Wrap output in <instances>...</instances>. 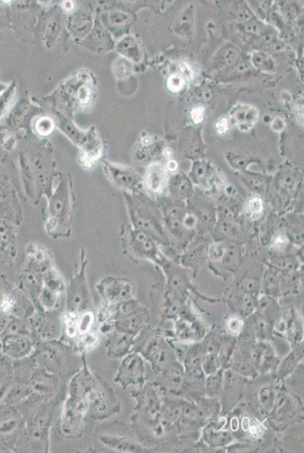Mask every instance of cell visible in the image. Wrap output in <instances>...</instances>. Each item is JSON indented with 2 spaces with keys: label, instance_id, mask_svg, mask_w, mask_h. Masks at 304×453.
I'll return each mask as SVG.
<instances>
[{
  "label": "cell",
  "instance_id": "obj_1",
  "mask_svg": "<svg viewBox=\"0 0 304 453\" xmlns=\"http://www.w3.org/2000/svg\"><path fill=\"white\" fill-rule=\"evenodd\" d=\"M302 411V404L284 385H279L275 404L267 418L271 426L280 429L287 427L298 418Z\"/></svg>",
  "mask_w": 304,
  "mask_h": 453
},
{
  "label": "cell",
  "instance_id": "obj_2",
  "mask_svg": "<svg viewBox=\"0 0 304 453\" xmlns=\"http://www.w3.org/2000/svg\"><path fill=\"white\" fill-rule=\"evenodd\" d=\"M144 354L154 370L159 373L169 366L171 362L177 360V351L172 342L159 333L149 342Z\"/></svg>",
  "mask_w": 304,
  "mask_h": 453
},
{
  "label": "cell",
  "instance_id": "obj_3",
  "mask_svg": "<svg viewBox=\"0 0 304 453\" xmlns=\"http://www.w3.org/2000/svg\"><path fill=\"white\" fill-rule=\"evenodd\" d=\"M247 379L230 368L224 369V385L219 398L223 413L230 412L240 402Z\"/></svg>",
  "mask_w": 304,
  "mask_h": 453
},
{
  "label": "cell",
  "instance_id": "obj_4",
  "mask_svg": "<svg viewBox=\"0 0 304 453\" xmlns=\"http://www.w3.org/2000/svg\"><path fill=\"white\" fill-rule=\"evenodd\" d=\"M252 361L258 376L275 373L280 359L270 341H252Z\"/></svg>",
  "mask_w": 304,
  "mask_h": 453
},
{
  "label": "cell",
  "instance_id": "obj_5",
  "mask_svg": "<svg viewBox=\"0 0 304 453\" xmlns=\"http://www.w3.org/2000/svg\"><path fill=\"white\" fill-rule=\"evenodd\" d=\"M144 361L139 354H132L123 360L117 375L116 382L124 387L142 386L145 382Z\"/></svg>",
  "mask_w": 304,
  "mask_h": 453
},
{
  "label": "cell",
  "instance_id": "obj_6",
  "mask_svg": "<svg viewBox=\"0 0 304 453\" xmlns=\"http://www.w3.org/2000/svg\"><path fill=\"white\" fill-rule=\"evenodd\" d=\"M160 385L170 394L179 396L187 392L186 379L183 365L178 360L160 372Z\"/></svg>",
  "mask_w": 304,
  "mask_h": 453
},
{
  "label": "cell",
  "instance_id": "obj_7",
  "mask_svg": "<svg viewBox=\"0 0 304 453\" xmlns=\"http://www.w3.org/2000/svg\"><path fill=\"white\" fill-rule=\"evenodd\" d=\"M175 321L174 335L178 342L196 343L207 335L206 325L194 317L181 316Z\"/></svg>",
  "mask_w": 304,
  "mask_h": 453
},
{
  "label": "cell",
  "instance_id": "obj_8",
  "mask_svg": "<svg viewBox=\"0 0 304 453\" xmlns=\"http://www.w3.org/2000/svg\"><path fill=\"white\" fill-rule=\"evenodd\" d=\"M244 320V329L238 338L259 341L272 340L275 325L257 313Z\"/></svg>",
  "mask_w": 304,
  "mask_h": 453
},
{
  "label": "cell",
  "instance_id": "obj_9",
  "mask_svg": "<svg viewBox=\"0 0 304 453\" xmlns=\"http://www.w3.org/2000/svg\"><path fill=\"white\" fill-rule=\"evenodd\" d=\"M226 418H219L205 424L202 432V439L207 446L221 447L232 443L233 440L232 434L228 431L222 429L226 424Z\"/></svg>",
  "mask_w": 304,
  "mask_h": 453
},
{
  "label": "cell",
  "instance_id": "obj_10",
  "mask_svg": "<svg viewBox=\"0 0 304 453\" xmlns=\"http://www.w3.org/2000/svg\"><path fill=\"white\" fill-rule=\"evenodd\" d=\"M303 358V345L292 348V351L279 362L275 375L277 381L281 382L289 377L297 370L302 359Z\"/></svg>",
  "mask_w": 304,
  "mask_h": 453
},
{
  "label": "cell",
  "instance_id": "obj_11",
  "mask_svg": "<svg viewBox=\"0 0 304 453\" xmlns=\"http://www.w3.org/2000/svg\"><path fill=\"white\" fill-rule=\"evenodd\" d=\"M279 387V385L267 384V385L262 386L259 390L258 394H257L259 407L263 414L266 415V418L273 408Z\"/></svg>",
  "mask_w": 304,
  "mask_h": 453
},
{
  "label": "cell",
  "instance_id": "obj_12",
  "mask_svg": "<svg viewBox=\"0 0 304 453\" xmlns=\"http://www.w3.org/2000/svg\"><path fill=\"white\" fill-rule=\"evenodd\" d=\"M167 178L166 170L161 164H152L146 174V185L153 192L161 191L166 184Z\"/></svg>",
  "mask_w": 304,
  "mask_h": 453
},
{
  "label": "cell",
  "instance_id": "obj_13",
  "mask_svg": "<svg viewBox=\"0 0 304 453\" xmlns=\"http://www.w3.org/2000/svg\"><path fill=\"white\" fill-rule=\"evenodd\" d=\"M232 116L241 130H247L257 121L258 113L252 106L240 105L235 107V110L232 112Z\"/></svg>",
  "mask_w": 304,
  "mask_h": 453
},
{
  "label": "cell",
  "instance_id": "obj_14",
  "mask_svg": "<svg viewBox=\"0 0 304 453\" xmlns=\"http://www.w3.org/2000/svg\"><path fill=\"white\" fill-rule=\"evenodd\" d=\"M132 335L120 332L115 334L107 342L108 353L114 357H122L129 352L132 345Z\"/></svg>",
  "mask_w": 304,
  "mask_h": 453
},
{
  "label": "cell",
  "instance_id": "obj_15",
  "mask_svg": "<svg viewBox=\"0 0 304 453\" xmlns=\"http://www.w3.org/2000/svg\"><path fill=\"white\" fill-rule=\"evenodd\" d=\"M31 342L27 337L14 335L6 342V351L15 357H25L31 351Z\"/></svg>",
  "mask_w": 304,
  "mask_h": 453
},
{
  "label": "cell",
  "instance_id": "obj_16",
  "mask_svg": "<svg viewBox=\"0 0 304 453\" xmlns=\"http://www.w3.org/2000/svg\"><path fill=\"white\" fill-rule=\"evenodd\" d=\"M224 369L221 368L216 373L209 375L204 381V396L208 398L219 399L224 385Z\"/></svg>",
  "mask_w": 304,
  "mask_h": 453
},
{
  "label": "cell",
  "instance_id": "obj_17",
  "mask_svg": "<svg viewBox=\"0 0 304 453\" xmlns=\"http://www.w3.org/2000/svg\"><path fill=\"white\" fill-rule=\"evenodd\" d=\"M202 366L206 376L213 374L223 368L222 362L216 353H206L202 357Z\"/></svg>",
  "mask_w": 304,
  "mask_h": 453
},
{
  "label": "cell",
  "instance_id": "obj_18",
  "mask_svg": "<svg viewBox=\"0 0 304 453\" xmlns=\"http://www.w3.org/2000/svg\"><path fill=\"white\" fill-rule=\"evenodd\" d=\"M244 326V320L241 316H232L229 317L226 323L227 333L232 336L238 338Z\"/></svg>",
  "mask_w": 304,
  "mask_h": 453
},
{
  "label": "cell",
  "instance_id": "obj_19",
  "mask_svg": "<svg viewBox=\"0 0 304 453\" xmlns=\"http://www.w3.org/2000/svg\"><path fill=\"white\" fill-rule=\"evenodd\" d=\"M185 85L183 78L179 74L171 75L168 79V86L169 90L173 92H179Z\"/></svg>",
  "mask_w": 304,
  "mask_h": 453
},
{
  "label": "cell",
  "instance_id": "obj_20",
  "mask_svg": "<svg viewBox=\"0 0 304 453\" xmlns=\"http://www.w3.org/2000/svg\"><path fill=\"white\" fill-rule=\"evenodd\" d=\"M248 208L252 215H260L263 209V201L260 198L254 197L249 202Z\"/></svg>",
  "mask_w": 304,
  "mask_h": 453
},
{
  "label": "cell",
  "instance_id": "obj_21",
  "mask_svg": "<svg viewBox=\"0 0 304 453\" xmlns=\"http://www.w3.org/2000/svg\"><path fill=\"white\" fill-rule=\"evenodd\" d=\"M50 120L48 119H41L37 123V129L42 135H46L51 132L52 129V123H49Z\"/></svg>",
  "mask_w": 304,
  "mask_h": 453
},
{
  "label": "cell",
  "instance_id": "obj_22",
  "mask_svg": "<svg viewBox=\"0 0 304 453\" xmlns=\"http://www.w3.org/2000/svg\"><path fill=\"white\" fill-rule=\"evenodd\" d=\"M216 128L218 133L220 135L227 133V132H229V128H230L229 119L227 117H222L219 119L216 123Z\"/></svg>",
  "mask_w": 304,
  "mask_h": 453
},
{
  "label": "cell",
  "instance_id": "obj_23",
  "mask_svg": "<svg viewBox=\"0 0 304 453\" xmlns=\"http://www.w3.org/2000/svg\"><path fill=\"white\" fill-rule=\"evenodd\" d=\"M204 109L202 107H194L191 110L190 116H191V120L196 124L202 123L203 118H204Z\"/></svg>",
  "mask_w": 304,
  "mask_h": 453
},
{
  "label": "cell",
  "instance_id": "obj_24",
  "mask_svg": "<svg viewBox=\"0 0 304 453\" xmlns=\"http://www.w3.org/2000/svg\"><path fill=\"white\" fill-rule=\"evenodd\" d=\"M90 326H91V315L87 314L84 315L79 321V330L81 332H87Z\"/></svg>",
  "mask_w": 304,
  "mask_h": 453
},
{
  "label": "cell",
  "instance_id": "obj_25",
  "mask_svg": "<svg viewBox=\"0 0 304 453\" xmlns=\"http://www.w3.org/2000/svg\"><path fill=\"white\" fill-rule=\"evenodd\" d=\"M212 250H210V252H212V257L213 259H220L222 258L223 254H224V251L223 248L221 247L220 246H215L213 247H211Z\"/></svg>",
  "mask_w": 304,
  "mask_h": 453
},
{
  "label": "cell",
  "instance_id": "obj_26",
  "mask_svg": "<svg viewBox=\"0 0 304 453\" xmlns=\"http://www.w3.org/2000/svg\"><path fill=\"white\" fill-rule=\"evenodd\" d=\"M196 224V218L194 215H187L186 218L184 220V224L187 228H193Z\"/></svg>",
  "mask_w": 304,
  "mask_h": 453
},
{
  "label": "cell",
  "instance_id": "obj_27",
  "mask_svg": "<svg viewBox=\"0 0 304 453\" xmlns=\"http://www.w3.org/2000/svg\"><path fill=\"white\" fill-rule=\"evenodd\" d=\"M180 70L187 78L192 77V71H191V70L189 68L188 65H182V66H181Z\"/></svg>",
  "mask_w": 304,
  "mask_h": 453
},
{
  "label": "cell",
  "instance_id": "obj_28",
  "mask_svg": "<svg viewBox=\"0 0 304 453\" xmlns=\"http://www.w3.org/2000/svg\"><path fill=\"white\" fill-rule=\"evenodd\" d=\"M167 168H168V171L174 173V172L177 171L178 168L177 162L174 160L168 161V163H167Z\"/></svg>",
  "mask_w": 304,
  "mask_h": 453
},
{
  "label": "cell",
  "instance_id": "obj_29",
  "mask_svg": "<svg viewBox=\"0 0 304 453\" xmlns=\"http://www.w3.org/2000/svg\"><path fill=\"white\" fill-rule=\"evenodd\" d=\"M277 243L279 244V246H282V245L285 244V238L284 237H279L277 238Z\"/></svg>",
  "mask_w": 304,
  "mask_h": 453
},
{
  "label": "cell",
  "instance_id": "obj_30",
  "mask_svg": "<svg viewBox=\"0 0 304 453\" xmlns=\"http://www.w3.org/2000/svg\"><path fill=\"white\" fill-rule=\"evenodd\" d=\"M163 155H164L165 157H168V158H169V157H171V156H172V151H171V149H166L165 150L164 152H163Z\"/></svg>",
  "mask_w": 304,
  "mask_h": 453
},
{
  "label": "cell",
  "instance_id": "obj_31",
  "mask_svg": "<svg viewBox=\"0 0 304 453\" xmlns=\"http://www.w3.org/2000/svg\"><path fill=\"white\" fill-rule=\"evenodd\" d=\"M150 142V138H149V137H146V138L143 139V143L146 144V145H149Z\"/></svg>",
  "mask_w": 304,
  "mask_h": 453
}]
</instances>
